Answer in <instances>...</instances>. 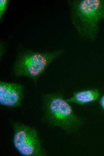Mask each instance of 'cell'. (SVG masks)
<instances>
[{"label": "cell", "mask_w": 104, "mask_h": 156, "mask_svg": "<svg viewBox=\"0 0 104 156\" xmlns=\"http://www.w3.org/2000/svg\"><path fill=\"white\" fill-rule=\"evenodd\" d=\"M71 22L82 39L93 41L104 20V0H69Z\"/></svg>", "instance_id": "6da1fadb"}, {"label": "cell", "mask_w": 104, "mask_h": 156, "mask_svg": "<svg viewBox=\"0 0 104 156\" xmlns=\"http://www.w3.org/2000/svg\"><path fill=\"white\" fill-rule=\"evenodd\" d=\"M42 102L44 118L49 124L69 133L75 130L82 123L81 118L61 93L45 94Z\"/></svg>", "instance_id": "7a4b0ae2"}, {"label": "cell", "mask_w": 104, "mask_h": 156, "mask_svg": "<svg viewBox=\"0 0 104 156\" xmlns=\"http://www.w3.org/2000/svg\"><path fill=\"white\" fill-rule=\"evenodd\" d=\"M64 52L59 50L42 52L22 48L18 52L12 74L16 77L30 78L36 83L48 66Z\"/></svg>", "instance_id": "3957f363"}, {"label": "cell", "mask_w": 104, "mask_h": 156, "mask_svg": "<svg viewBox=\"0 0 104 156\" xmlns=\"http://www.w3.org/2000/svg\"><path fill=\"white\" fill-rule=\"evenodd\" d=\"M14 130L13 145L24 156H44L46 152L42 147L37 130L24 124L13 123Z\"/></svg>", "instance_id": "277c9868"}, {"label": "cell", "mask_w": 104, "mask_h": 156, "mask_svg": "<svg viewBox=\"0 0 104 156\" xmlns=\"http://www.w3.org/2000/svg\"><path fill=\"white\" fill-rule=\"evenodd\" d=\"M25 88L17 82L0 81V104L10 108L21 107Z\"/></svg>", "instance_id": "5b68a950"}, {"label": "cell", "mask_w": 104, "mask_h": 156, "mask_svg": "<svg viewBox=\"0 0 104 156\" xmlns=\"http://www.w3.org/2000/svg\"><path fill=\"white\" fill-rule=\"evenodd\" d=\"M99 96L98 90L88 89L76 92L71 97L66 100L69 103L83 105L96 101Z\"/></svg>", "instance_id": "8992f818"}, {"label": "cell", "mask_w": 104, "mask_h": 156, "mask_svg": "<svg viewBox=\"0 0 104 156\" xmlns=\"http://www.w3.org/2000/svg\"><path fill=\"white\" fill-rule=\"evenodd\" d=\"M9 0H0V20L1 22L3 21V17L5 13L6 9L8 5Z\"/></svg>", "instance_id": "52a82bcc"}, {"label": "cell", "mask_w": 104, "mask_h": 156, "mask_svg": "<svg viewBox=\"0 0 104 156\" xmlns=\"http://www.w3.org/2000/svg\"><path fill=\"white\" fill-rule=\"evenodd\" d=\"M100 103L101 106L104 110V94L100 98Z\"/></svg>", "instance_id": "ba28073f"}]
</instances>
